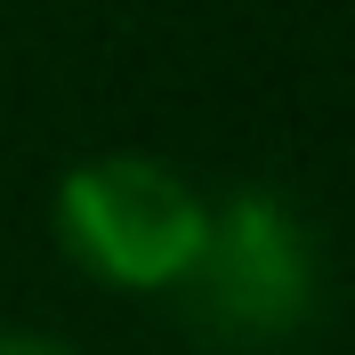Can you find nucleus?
I'll return each instance as SVG.
<instances>
[{
  "mask_svg": "<svg viewBox=\"0 0 355 355\" xmlns=\"http://www.w3.org/2000/svg\"><path fill=\"white\" fill-rule=\"evenodd\" d=\"M186 315L218 339H283L315 307V243L299 210L275 194H234L210 202V234H202L186 283Z\"/></svg>",
  "mask_w": 355,
  "mask_h": 355,
  "instance_id": "obj_2",
  "label": "nucleus"
},
{
  "mask_svg": "<svg viewBox=\"0 0 355 355\" xmlns=\"http://www.w3.org/2000/svg\"><path fill=\"white\" fill-rule=\"evenodd\" d=\"M0 355H81V347L57 331H0Z\"/></svg>",
  "mask_w": 355,
  "mask_h": 355,
  "instance_id": "obj_3",
  "label": "nucleus"
},
{
  "mask_svg": "<svg viewBox=\"0 0 355 355\" xmlns=\"http://www.w3.org/2000/svg\"><path fill=\"white\" fill-rule=\"evenodd\" d=\"M210 234V202L162 154H89L57 178V243L105 291H178Z\"/></svg>",
  "mask_w": 355,
  "mask_h": 355,
  "instance_id": "obj_1",
  "label": "nucleus"
}]
</instances>
